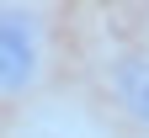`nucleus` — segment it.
<instances>
[{
	"label": "nucleus",
	"instance_id": "obj_2",
	"mask_svg": "<svg viewBox=\"0 0 149 138\" xmlns=\"http://www.w3.org/2000/svg\"><path fill=\"white\" fill-rule=\"evenodd\" d=\"M112 85H117L123 106L139 117V122H149V53H128L117 69H112Z\"/></svg>",
	"mask_w": 149,
	"mask_h": 138
},
{
	"label": "nucleus",
	"instance_id": "obj_1",
	"mask_svg": "<svg viewBox=\"0 0 149 138\" xmlns=\"http://www.w3.org/2000/svg\"><path fill=\"white\" fill-rule=\"evenodd\" d=\"M37 58H43V37H37V16L0 6V96L32 85Z\"/></svg>",
	"mask_w": 149,
	"mask_h": 138
}]
</instances>
